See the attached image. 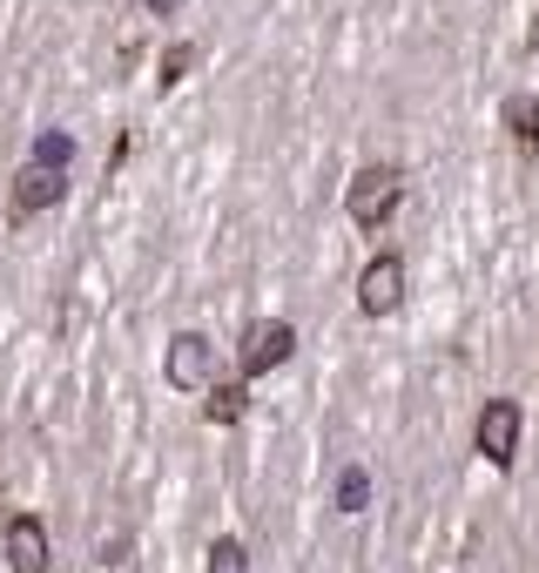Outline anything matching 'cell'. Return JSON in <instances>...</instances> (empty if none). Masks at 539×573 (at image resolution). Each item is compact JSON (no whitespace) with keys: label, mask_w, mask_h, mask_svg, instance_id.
Wrapping results in <instances>:
<instances>
[{"label":"cell","mask_w":539,"mask_h":573,"mask_svg":"<svg viewBox=\"0 0 539 573\" xmlns=\"http://www.w3.org/2000/svg\"><path fill=\"white\" fill-rule=\"evenodd\" d=\"M250 560H243V540H216L209 547V573H243Z\"/></svg>","instance_id":"obj_12"},{"label":"cell","mask_w":539,"mask_h":573,"mask_svg":"<svg viewBox=\"0 0 539 573\" xmlns=\"http://www.w3.org/2000/svg\"><path fill=\"white\" fill-rule=\"evenodd\" d=\"M142 8H148V14H176V8H182V0H142Z\"/></svg>","instance_id":"obj_14"},{"label":"cell","mask_w":539,"mask_h":573,"mask_svg":"<svg viewBox=\"0 0 539 573\" xmlns=\"http://www.w3.org/2000/svg\"><path fill=\"white\" fill-rule=\"evenodd\" d=\"M506 135H513L519 148H539V102H532V95H513V102H506Z\"/></svg>","instance_id":"obj_8"},{"label":"cell","mask_w":539,"mask_h":573,"mask_svg":"<svg viewBox=\"0 0 539 573\" xmlns=\"http://www.w3.org/2000/svg\"><path fill=\"white\" fill-rule=\"evenodd\" d=\"M250 411V385H209V426H237V418Z\"/></svg>","instance_id":"obj_9"},{"label":"cell","mask_w":539,"mask_h":573,"mask_svg":"<svg viewBox=\"0 0 539 573\" xmlns=\"http://www.w3.org/2000/svg\"><path fill=\"white\" fill-rule=\"evenodd\" d=\"M163 371H169L176 392H203V385H216V351H209V337H203V331H176Z\"/></svg>","instance_id":"obj_3"},{"label":"cell","mask_w":539,"mask_h":573,"mask_svg":"<svg viewBox=\"0 0 539 573\" xmlns=\"http://www.w3.org/2000/svg\"><path fill=\"white\" fill-rule=\"evenodd\" d=\"M8 573H48V533L41 520H8Z\"/></svg>","instance_id":"obj_7"},{"label":"cell","mask_w":539,"mask_h":573,"mask_svg":"<svg viewBox=\"0 0 539 573\" xmlns=\"http://www.w3.org/2000/svg\"><path fill=\"white\" fill-rule=\"evenodd\" d=\"M189 68H196V48H169V55H163V88H176Z\"/></svg>","instance_id":"obj_13"},{"label":"cell","mask_w":539,"mask_h":573,"mask_svg":"<svg viewBox=\"0 0 539 573\" xmlns=\"http://www.w3.org/2000/svg\"><path fill=\"white\" fill-rule=\"evenodd\" d=\"M405 303V263L392 256V250H378L364 271H358V311L364 318H392Z\"/></svg>","instance_id":"obj_2"},{"label":"cell","mask_w":539,"mask_h":573,"mask_svg":"<svg viewBox=\"0 0 539 573\" xmlns=\"http://www.w3.org/2000/svg\"><path fill=\"white\" fill-rule=\"evenodd\" d=\"M519 426H526V411L513 398H492L479 411V458H486V466H513V458H519Z\"/></svg>","instance_id":"obj_4"},{"label":"cell","mask_w":539,"mask_h":573,"mask_svg":"<svg viewBox=\"0 0 539 573\" xmlns=\"http://www.w3.org/2000/svg\"><path fill=\"white\" fill-rule=\"evenodd\" d=\"M68 196V169H41V163H27L14 176V216H41Z\"/></svg>","instance_id":"obj_6"},{"label":"cell","mask_w":539,"mask_h":573,"mask_svg":"<svg viewBox=\"0 0 539 573\" xmlns=\"http://www.w3.org/2000/svg\"><path fill=\"white\" fill-rule=\"evenodd\" d=\"M290 351H297V331L290 324H250L243 331V378H263V371H277V365H290Z\"/></svg>","instance_id":"obj_5"},{"label":"cell","mask_w":539,"mask_h":573,"mask_svg":"<svg viewBox=\"0 0 539 573\" xmlns=\"http://www.w3.org/2000/svg\"><path fill=\"white\" fill-rule=\"evenodd\" d=\"M34 163H41V169H68L74 163V135H61V129L34 135Z\"/></svg>","instance_id":"obj_10"},{"label":"cell","mask_w":539,"mask_h":573,"mask_svg":"<svg viewBox=\"0 0 539 573\" xmlns=\"http://www.w3.org/2000/svg\"><path fill=\"white\" fill-rule=\"evenodd\" d=\"M398 196H405V176H398L392 163H364V169L351 176V196H344V210H351V223L378 229L384 216L398 210Z\"/></svg>","instance_id":"obj_1"},{"label":"cell","mask_w":539,"mask_h":573,"mask_svg":"<svg viewBox=\"0 0 539 573\" xmlns=\"http://www.w3.org/2000/svg\"><path fill=\"white\" fill-rule=\"evenodd\" d=\"M337 506H344V513H364V506H371V473H364V466H351V473L337 479Z\"/></svg>","instance_id":"obj_11"}]
</instances>
